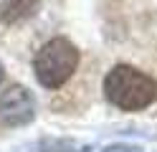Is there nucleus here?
Here are the masks:
<instances>
[{"label":"nucleus","instance_id":"nucleus-1","mask_svg":"<svg viewBox=\"0 0 157 152\" xmlns=\"http://www.w3.org/2000/svg\"><path fill=\"white\" fill-rule=\"evenodd\" d=\"M104 96L122 111H140L157 99V81L134 66L117 64L104 76Z\"/></svg>","mask_w":157,"mask_h":152},{"label":"nucleus","instance_id":"nucleus-2","mask_svg":"<svg viewBox=\"0 0 157 152\" xmlns=\"http://www.w3.org/2000/svg\"><path fill=\"white\" fill-rule=\"evenodd\" d=\"M78 61H81V53L68 38H61V36L51 38L48 43L41 46V51L33 58V71H36L38 84L46 89L63 86L74 76Z\"/></svg>","mask_w":157,"mask_h":152},{"label":"nucleus","instance_id":"nucleus-3","mask_svg":"<svg viewBox=\"0 0 157 152\" xmlns=\"http://www.w3.org/2000/svg\"><path fill=\"white\" fill-rule=\"evenodd\" d=\"M36 117V99L21 84H13L0 96V122L5 127H23Z\"/></svg>","mask_w":157,"mask_h":152},{"label":"nucleus","instance_id":"nucleus-4","mask_svg":"<svg viewBox=\"0 0 157 152\" xmlns=\"http://www.w3.org/2000/svg\"><path fill=\"white\" fill-rule=\"evenodd\" d=\"M38 8V0H8V3L0 8V15H3L8 23H15L21 18L33 15Z\"/></svg>","mask_w":157,"mask_h":152},{"label":"nucleus","instance_id":"nucleus-5","mask_svg":"<svg viewBox=\"0 0 157 152\" xmlns=\"http://www.w3.org/2000/svg\"><path fill=\"white\" fill-rule=\"evenodd\" d=\"M41 152H76V150H74V145L68 139L46 137V139H41Z\"/></svg>","mask_w":157,"mask_h":152},{"label":"nucleus","instance_id":"nucleus-6","mask_svg":"<svg viewBox=\"0 0 157 152\" xmlns=\"http://www.w3.org/2000/svg\"><path fill=\"white\" fill-rule=\"evenodd\" d=\"M104 152H142V150L134 147V145H109Z\"/></svg>","mask_w":157,"mask_h":152},{"label":"nucleus","instance_id":"nucleus-7","mask_svg":"<svg viewBox=\"0 0 157 152\" xmlns=\"http://www.w3.org/2000/svg\"><path fill=\"white\" fill-rule=\"evenodd\" d=\"M3 76H5V71H3V64H0V84H3Z\"/></svg>","mask_w":157,"mask_h":152}]
</instances>
